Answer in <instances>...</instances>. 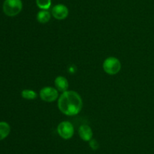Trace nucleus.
Segmentation results:
<instances>
[{
  "instance_id": "obj_1",
  "label": "nucleus",
  "mask_w": 154,
  "mask_h": 154,
  "mask_svg": "<svg viewBox=\"0 0 154 154\" xmlns=\"http://www.w3.org/2000/svg\"><path fill=\"white\" fill-rule=\"evenodd\" d=\"M58 108L66 116H75L81 111L83 101L81 95L75 91H66L58 98Z\"/></svg>"
},
{
  "instance_id": "obj_2",
  "label": "nucleus",
  "mask_w": 154,
  "mask_h": 154,
  "mask_svg": "<svg viewBox=\"0 0 154 154\" xmlns=\"http://www.w3.org/2000/svg\"><path fill=\"white\" fill-rule=\"evenodd\" d=\"M3 11L7 16L14 17L22 11L23 3L21 0H5Z\"/></svg>"
},
{
  "instance_id": "obj_3",
  "label": "nucleus",
  "mask_w": 154,
  "mask_h": 154,
  "mask_svg": "<svg viewBox=\"0 0 154 154\" xmlns=\"http://www.w3.org/2000/svg\"><path fill=\"white\" fill-rule=\"evenodd\" d=\"M103 69L106 73L109 75H115L120 71L121 63L117 57H109L104 61Z\"/></svg>"
},
{
  "instance_id": "obj_4",
  "label": "nucleus",
  "mask_w": 154,
  "mask_h": 154,
  "mask_svg": "<svg viewBox=\"0 0 154 154\" xmlns=\"http://www.w3.org/2000/svg\"><path fill=\"white\" fill-rule=\"evenodd\" d=\"M57 133L64 140L72 138L75 133L73 125L69 121H63L57 126Z\"/></svg>"
},
{
  "instance_id": "obj_5",
  "label": "nucleus",
  "mask_w": 154,
  "mask_h": 154,
  "mask_svg": "<svg viewBox=\"0 0 154 154\" xmlns=\"http://www.w3.org/2000/svg\"><path fill=\"white\" fill-rule=\"evenodd\" d=\"M40 98L45 102H54L59 98V91L57 88L47 86L40 91Z\"/></svg>"
},
{
  "instance_id": "obj_6",
  "label": "nucleus",
  "mask_w": 154,
  "mask_h": 154,
  "mask_svg": "<svg viewBox=\"0 0 154 154\" xmlns=\"http://www.w3.org/2000/svg\"><path fill=\"white\" fill-rule=\"evenodd\" d=\"M52 15L57 20L66 19L69 15V9L63 4H58L54 6L51 11Z\"/></svg>"
},
{
  "instance_id": "obj_7",
  "label": "nucleus",
  "mask_w": 154,
  "mask_h": 154,
  "mask_svg": "<svg viewBox=\"0 0 154 154\" xmlns=\"http://www.w3.org/2000/svg\"><path fill=\"white\" fill-rule=\"evenodd\" d=\"M78 134L80 137L84 141H90L93 139V130L87 125H81L78 128Z\"/></svg>"
},
{
  "instance_id": "obj_8",
  "label": "nucleus",
  "mask_w": 154,
  "mask_h": 154,
  "mask_svg": "<svg viewBox=\"0 0 154 154\" xmlns=\"http://www.w3.org/2000/svg\"><path fill=\"white\" fill-rule=\"evenodd\" d=\"M54 84H55L56 88L60 92H65L68 91L69 88V82L66 77L63 75H59L54 80Z\"/></svg>"
},
{
  "instance_id": "obj_9",
  "label": "nucleus",
  "mask_w": 154,
  "mask_h": 154,
  "mask_svg": "<svg viewBox=\"0 0 154 154\" xmlns=\"http://www.w3.org/2000/svg\"><path fill=\"white\" fill-rule=\"evenodd\" d=\"M11 127L5 122H0V140L6 138L10 134Z\"/></svg>"
},
{
  "instance_id": "obj_10",
  "label": "nucleus",
  "mask_w": 154,
  "mask_h": 154,
  "mask_svg": "<svg viewBox=\"0 0 154 154\" xmlns=\"http://www.w3.org/2000/svg\"><path fill=\"white\" fill-rule=\"evenodd\" d=\"M51 14L48 10H42L37 14V20L41 24H46L51 19Z\"/></svg>"
},
{
  "instance_id": "obj_11",
  "label": "nucleus",
  "mask_w": 154,
  "mask_h": 154,
  "mask_svg": "<svg viewBox=\"0 0 154 154\" xmlns=\"http://www.w3.org/2000/svg\"><path fill=\"white\" fill-rule=\"evenodd\" d=\"M21 96L24 99L26 100H34L35 98H37V93L33 90H29V89H24L21 92Z\"/></svg>"
},
{
  "instance_id": "obj_12",
  "label": "nucleus",
  "mask_w": 154,
  "mask_h": 154,
  "mask_svg": "<svg viewBox=\"0 0 154 154\" xmlns=\"http://www.w3.org/2000/svg\"><path fill=\"white\" fill-rule=\"evenodd\" d=\"M36 5L42 10H48L51 5V0H35Z\"/></svg>"
},
{
  "instance_id": "obj_13",
  "label": "nucleus",
  "mask_w": 154,
  "mask_h": 154,
  "mask_svg": "<svg viewBox=\"0 0 154 154\" xmlns=\"http://www.w3.org/2000/svg\"><path fill=\"white\" fill-rule=\"evenodd\" d=\"M89 145H90V148H91L93 150H96L99 148V142L97 141L95 139H92L89 141Z\"/></svg>"
}]
</instances>
